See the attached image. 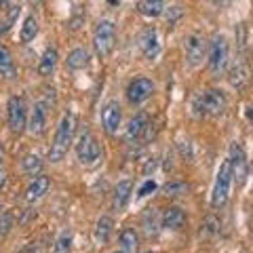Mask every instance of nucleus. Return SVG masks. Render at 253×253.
Wrapping results in <instances>:
<instances>
[{"label":"nucleus","instance_id":"1","mask_svg":"<svg viewBox=\"0 0 253 253\" xmlns=\"http://www.w3.org/2000/svg\"><path fill=\"white\" fill-rule=\"evenodd\" d=\"M74 131H76V118H74V114L66 112L61 116L59 126H57V131H55V139H53L51 150H49V161L51 163L63 161V156L68 154L70 146H72Z\"/></svg>","mask_w":253,"mask_h":253},{"label":"nucleus","instance_id":"2","mask_svg":"<svg viewBox=\"0 0 253 253\" xmlns=\"http://www.w3.org/2000/svg\"><path fill=\"white\" fill-rule=\"evenodd\" d=\"M192 108L196 116H219L228 108V99L219 89H209V91H203L194 99Z\"/></svg>","mask_w":253,"mask_h":253},{"label":"nucleus","instance_id":"3","mask_svg":"<svg viewBox=\"0 0 253 253\" xmlns=\"http://www.w3.org/2000/svg\"><path fill=\"white\" fill-rule=\"evenodd\" d=\"M232 169L230 163L224 161L219 165V171L215 175V184H213V192H211V207L213 209H221L230 199V188H232Z\"/></svg>","mask_w":253,"mask_h":253},{"label":"nucleus","instance_id":"4","mask_svg":"<svg viewBox=\"0 0 253 253\" xmlns=\"http://www.w3.org/2000/svg\"><path fill=\"white\" fill-rule=\"evenodd\" d=\"M116 44V26L110 19H101L93 32V49L97 57H108Z\"/></svg>","mask_w":253,"mask_h":253},{"label":"nucleus","instance_id":"5","mask_svg":"<svg viewBox=\"0 0 253 253\" xmlns=\"http://www.w3.org/2000/svg\"><path fill=\"white\" fill-rule=\"evenodd\" d=\"M228 59H230V46H228V38L224 34H215L209 42V70L211 74H224L228 68Z\"/></svg>","mask_w":253,"mask_h":253},{"label":"nucleus","instance_id":"6","mask_svg":"<svg viewBox=\"0 0 253 253\" xmlns=\"http://www.w3.org/2000/svg\"><path fill=\"white\" fill-rule=\"evenodd\" d=\"M76 156H78V161H81V165H84V167H93V165L101 158V146H99L97 137H95L91 131L81 133V137H78V141H76Z\"/></svg>","mask_w":253,"mask_h":253},{"label":"nucleus","instance_id":"7","mask_svg":"<svg viewBox=\"0 0 253 253\" xmlns=\"http://www.w3.org/2000/svg\"><path fill=\"white\" fill-rule=\"evenodd\" d=\"M6 121H9V129L19 135L23 133L28 125V106H26V99L21 95H13L9 99V106H6Z\"/></svg>","mask_w":253,"mask_h":253},{"label":"nucleus","instance_id":"8","mask_svg":"<svg viewBox=\"0 0 253 253\" xmlns=\"http://www.w3.org/2000/svg\"><path fill=\"white\" fill-rule=\"evenodd\" d=\"M184 51H186V61L190 68H196L199 63L205 59V53H207V41L199 32H192L184 38Z\"/></svg>","mask_w":253,"mask_h":253},{"label":"nucleus","instance_id":"9","mask_svg":"<svg viewBox=\"0 0 253 253\" xmlns=\"http://www.w3.org/2000/svg\"><path fill=\"white\" fill-rule=\"evenodd\" d=\"M230 169H232V179H236V184L243 186L245 179H247V173H249V167H247V156H245V150L241 148V144H234L230 146Z\"/></svg>","mask_w":253,"mask_h":253},{"label":"nucleus","instance_id":"10","mask_svg":"<svg viewBox=\"0 0 253 253\" xmlns=\"http://www.w3.org/2000/svg\"><path fill=\"white\" fill-rule=\"evenodd\" d=\"M152 93H154V83L150 78H135V81H131V84L126 86V99L133 106L144 104L146 99L152 97Z\"/></svg>","mask_w":253,"mask_h":253},{"label":"nucleus","instance_id":"11","mask_svg":"<svg viewBox=\"0 0 253 253\" xmlns=\"http://www.w3.org/2000/svg\"><path fill=\"white\" fill-rule=\"evenodd\" d=\"M121 121H123V108L118 101H108V104L101 108V126L108 135H114L121 126Z\"/></svg>","mask_w":253,"mask_h":253},{"label":"nucleus","instance_id":"12","mask_svg":"<svg viewBox=\"0 0 253 253\" xmlns=\"http://www.w3.org/2000/svg\"><path fill=\"white\" fill-rule=\"evenodd\" d=\"M148 114L146 112H137L135 116H131V121L129 125H126V129H125V139H126V144H135V141H139L141 137H144V133L148 131Z\"/></svg>","mask_w":253,"mask_h":253},{"label":"nucleus","instance_id":"13","mask_svg":"<svg viewBox=\"0 0 253 253\" xmlns=\"http://www.w3.org/2000/svg\"><path fill=\"white\" fill-rule=\"evenodd\" d=\"M139 49L144 53L146 59H152L158 55V49H161V42H158V32L154 26H148L144 32L139 34Z\"/></svg>","mask_w":253,"mask_h":253},{"label":"nucleus","instance_id":"14","mask_svg":"<svg viewBox=\"0 0 253 253\" xmlns=\"http://www.w3.org/2000/svg\"><path fill=\"white\" fill-rule=\"evenodd\" d=\"M46 114H49V110H46V104L44 101H36L34 104V110H32V116L28 121V131L32 135H42L44 129H46Z\"/></svg>","mask_w":253,"mask_h":253},{"label":"nucleus","instance_id":"15","mask_svg":"<svg viewBox=\"0 0 253 253\" xmlns=\"http://www.w3.org/2000/svg\"><path fill=\"white\" fill-rule=\"evenodd\" d=\"M49 188H51V179L46 177V175H36V177H32L30 181V186L26 190V201L28 203H36V201H41L42 196L49 192Z\"/></svg>","mask_w":253,"mask_h":253},{"label":"nucleus","instance_id":"16","mask_svg":"<svg viewBox=\"0 0 253 253\" xmlns=\"http://www.w3.org/2000/svg\"><path fill=\"white\" fill-rule=\"evenodd\" d=\"M186 221H188L186 213L179 207H167L161 215V224L167 228V230H181V228L186 226Z\"/></svg>","mask_w":253,"mask_h":253},{"label":"nucleus","instance_id":"17","mask_svg":"<svg viewBox=\"0 0 253 253\" xmlns=\"http://www.w3.org/2000/svg\"><path fill=\"white\" fill-rule=\"evenodd\" d=\"M112 230H114V221L110 215H101L97 219V224H95V232H93V239L97 245H106L110 241V236H112Z\"/></svg>","mask_w":253,"mask_h":253},{"label":"nucleus","instance_id":"18","mask_svg":"<svg viewBox=\"0 0 253 253\" xmlns=\"http://www.w3.org/2000/svg\"><path fill=\"white\" fill-rule=\"evenodd\" d=\"M228 81H230V84L234 86V89H245L249 83V70H247V63L245 61H236L234 66L230 68V76H228Z\"/></svg>","mask_w":253,"mask_h":253},{"label":"nucleus","instance_id":"19","mask_svg":"<svg viewBox=\"0 0 253 253\" xmlns=\"http://www.w3.org/2000/svg\"><path fill=\"white\" fill-rule=\"evenodd\" d=\"M0 76L6 78V81H15L17 78V68H15L13 55L2 44H0Z\"/></svg>","mask_w":253,"mask_h":253},{"label":"nucleus","instance_id":"20","mask_svg":"<svg viewBox=\"0 0 253 253\" xmlns=\"http://www.w3.org/2000/svg\"><path fill=\"white\" fill-rule=\"evenodd\" d=\"M57 59H59L57 49L49 46V49L42 53L41 61H38V74H41V76H51L55 72V68H57Z\"/></svg>","mask_w":253,"mask_h":253},{"label":"nucleus","instance_id":"21","mask_svg":"<svg viewBox=\"0 0 253 253\" xmlns=\"http://www.w3.org/2000/svg\"><path fill=\"white\" fill-rule=\"evenodd\" d=\"M131 179H123L118 181V186L114 188V209L121 211L126 207V203H129V196H131Z\"/></svg>","mask_w":253,"mask_h":253},{"label":"nucleus","instance_id":"22","mask_svg":"<svg viewBox=\"0 0 253 253\" xmlns=\"http://www.w3.org/2000/svg\"><path fill=\"white\" fill-rule=\"evenodd\" d=\"M89 61H91V55L86 49H74V51H70L68 53V68L70 70H84L86 66H89Z\"/></svg>","mask_w":253,"mask_h":253},{"label":"nucleus","instance_id":"23","mask_svg":"<svg viewBox=\"0 0 253 253\" xmlns=\"http://www.w3.org/2000/svg\"><path fill=\"white\" fill-rule=\"evenodd\" d=\"M139 247V236L133 228H125L121 232V249L125 253H135Z\"/></svg>","mask_w":253,"mask_h":253},{"label":"nucleus","instance_id":"24","mask_svg":"<svg viewBox=\"0 0 253 253\" xmlns=\"http://www.w3.org/2000/svg\"><path fill=\"white\" fill-rule=\"evenodd\" d=\"M21 169L28 177H36V175H41V171H42V161L36 154H28V156H23V161H21Z\"/></svg>","mask_w":253,"mask_h":253},{"label":"nucleus","instance_id":"25","mask_svg":"<svg viewBox=\"0 0 253 253\" xmlns=\"http://www.w3.org/2000/svg\"><path fill=\"white\" fill-rule=\"evenodd\" d=\"M137 9L141 15H146V17H158V15H163V11H165V2L163 0H141L137 4Z\"/></svg>","mask_w":253,"mask_h":253},{"label":"nucleus","instance_id":"26","mask_svg":"<svg viewBox=\"0 0 253 253\" xmlns=\"http://www.w3.org/2000/svg\"><path fill=\"white\" fill-rule=\"evenodd\" d=\"M163 192L165 196H171V199H177V196H186L190 192V186L186 181H179V179H173V181H167L163 186Z\"/></svg>","mask_w":253,"mask_h":253},{"label":"nucleus","instance_id":"27","mask_svg":"<svg viewBox=\"0 0 253 253\" xmlns=\"http://www.w3.org/2000/svg\"><path fill=\"white\" fill-rule=\"evenodd\" d=\"M36 34H38V21L34 17H28L26 21H23V26H21V34H19L21 42L28 44L30 41H34Z\"/></svg>","mask_w":253,"mask_h":253},{"label":"nucleus","instance_id":"28","mask_svg":"<svg viewBox=\"0 0 253 253\" xmlns=\"http://www.w3.org/2000/svg\"><path fill=\"white\" fill-rule=\"evenodd\" d=\"M219 234V221L215 215H207L201 226V236L203 239H213V236Z\"/></svg>","mask_w":253,"mask_h":253},{"label":"nucleus","instance_id":"29","mask_svg":"<svg viewBox=\"0 0 253 253\" xmlns=\"http://www.w3.org/2000/svg\"><path fill=\"white\" fill-rule=\"evenodd\" d=\"M158 215H156V211L154 209H148V213L144 215V230H146V234L148 236H152V234H156L158 232Z\"/></svg>","mask_w":253,"mask_h":253},{"label":"nucleus","instance_id":"30","mask_svg":"<svg viewBox=\"0 0 253 253\" xmlns=\"http://www.w3.org/2000/svg\"><path fill=\"white\" fill-rule=\"evenodd\" d=\"M70 251H72V232L63 230L57 243H55V253H70Z\"/></svg>","mask_w":253,"mask_h":253},{"label":"nucleus","instance_id":"31","mask_svg":"<svg viewBox=\"0 0 253 253\" xmlns=\"http://www.w3.org/2000/svg\"><path fill=\"white\" fill-rule=\"evenodd\" d=\"M19 13H21V6H11V9H9V15H6V19H4L2 23H0V32L11 30V26H13L15 21H17Z\"/></svg>","mask_w":253,"mask_h":253},{"label":"nucleus","instance_id":"32","mask_svg":"<svg viewBox=\"0 0 253 253\" xmlns=\"http://www.w3.org/2000/svg\"><path fill=\"white\" fill-rule=\"evenodd\" d=\"M11 228H13V213L6 211L0 215V239H4V236L11 232Z\"/></svg>","mask_w":253,"mask_h":253},{"label":"nucleus","instance_id":"33","mask_svg":"<svg viewBox=\"0 0 253 253\" xmlns=\"http://www.w3.org/2000/svg\"><path fill=\"white\" fill-rule=\"evenodd\" d=\"M154 190H156V184H154V181H152V179H148V181H146V184H144V186H141V188H139V192H137V196H148L150 192H154Z\"/></svg>","mask_w":253,"mask_h":253},{"label":"nucleus","instance_id":"34","mask_svg":"<svg viewBox=\"0 0 253 253\" xmlns=\"http://www.w3.org/2000/svg\"><path fill=\"white\" fill-rule=\"evenodd\" d=\"M6 186V171L2 169V165H0V190Z\"/></svg>","mask_w":253,"mask_h":253},{"label":"nucleus","instance_id":"35","mask_svg":"<svg viewBox=\"0 0 253 253\" xmlns=\"http://www.w3.org/2000/svg\"><path fill=\"white\" fill-rule=\"evenodd\" d=\"M2 161H4V146L0 144V165H2Z\"/></svg>","mask_w":253,"mask_h":253},{"label":"nucleus","instance_id":"36","mask_svg":"<svg viewBox=\"0 0 253 253\" xmlns=\"http://www.w3.org/2000/svg\"><path fill=\"white\" fill-rule=\"evenodd\" d=\"M215 2H217L219 6H224V4H228V2H230V0H215Z\"/></svg>","mask_w":253,"mask_h":253},{"label":"nucleus","instance_id":"37","mask_svg":"<svg viewBox=\"0 0 253 253\" xmlns=\"http://www.w3.org/2000/svg\"><path fill=\"white\" fill-rule=\"evenodd\" d=\"M2 4H6V0H2Z\"/></svg>","mask_w":253,"mask_h":253},{"label":"nucleus","instance_id":"38","mask_svg":"<svg viewBox=\"0 0 253 253\" xmlns=\"http://www.w3.org/2000/svg\"><path fill=\"white\" fill-rule=\"evenodd\" d=\"M116 253H125V251H116Z\"/></svg>","mask_w":253,"mask_h":253},{"label":"nucleus","instance_id":"39","mask_svg":"<svg viewBox=\"0 0 253 253\" xmlns=\"http://www.w3.org/2000/svg\"><path fill=\"white\" fill-rule=\"evenodd\" d=\"M148 253H152V251H148Z\"/></svg>","mask_w":253,"mask_h":253},{"label":"nucleus","instance_id":"40","mask_svg":"<svg viewBox=\"0 0 253 253\" xmlns=\"http://www.w3.org/2000/svg\"><path fill=\"white\" fill-rule=\"evenodd\" d=\"M163 2H165V0H163Z\"/></svg>","mask_w":253,"mask_h":253}]
</instances>
